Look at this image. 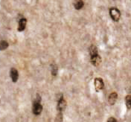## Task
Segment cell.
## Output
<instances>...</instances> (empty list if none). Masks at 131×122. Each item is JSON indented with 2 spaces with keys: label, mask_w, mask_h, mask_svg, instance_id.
Masks as SVG:
<instances>
[{
  "label": "cell",
  "mask_w": 131,
  "mask_h": 122,
  "mask_svg": "<svg viewBox=\"0 0 131 122\" xmlns=\"http://www.w3.org/2000/svg\"><path fill=\"white\" fill-rule=\"evenodd\" d=\"M41 98L39 95H37V98L33 104V108H32V112L35 115H39L42 113V106L40 104Z\"/></svg>",
  "instance_id": "1"
},
{
  "label": "cell",
  "mask_w": 131,
  "mask_h": 122,
  "mask_svg": "<svg viewBox=\"0 0 131 122\" xmlns=\"http://www.w3.org/2000/svg\"><path fill=\"white\" fill-rule=\"evenodd\" d=\"M110 15L113 19V20H114L115 22H118L120 19L121 13L118 9L116 8H112L110 9Z\"/></svg>",
  "instance_id": "2"
},
{
  "label": "cell",
  "mask_w": 131,
  "mask_h": 122,
  "mask_svg": "<svg viewBox=\"0 0 131 122\" xmlns=\"http://www.w3.org/2000/svg\"><path fill=\"white\" fill-rule=\"evenodd\" d=\"M66 107V102L64 100L63 96L61 95L60 98H58L57 100V112H60L63 113V111L64 110Z\"/></svg>",
  "instance_id": "3"
},
{
  "label": "cell",
  "mask_w": 131,
  "mask_h": 122,
  "mask_svg": "<svg viewBox=\"0 0 131 122\" xmlns=\"http://www.w3.org/2000/svg\"><path fill=\"white\" fill-rule=\"evenodd\" d=\"M94 85H95V89L96 92H99L102 90L104 87V83L101 78L97 77L94 80Z\"/></svg>",
  "instance_id": "4"
},
{
  "label": "cell",
  "mask_w": 131,
  "mask_h": 122,
  "mask_svg": "<svg viewBox=\"0 0 131 122\" xmlns=\"http://www.w3.org/2000/svg\"><path fill=\"white\" fill-rule=\"evenodd\" d=\"M90 62L94 66H98L101 63V57L99 54L90 57Z\"/></svg>",
  "instance_id": "5"
},
{
  "label": "cell",
  "mask_w": 131,
  "mask_h": 122,
  "mask_svg": "<svg viewBox=\"0 0 131 122\" xmlns=\"http://www.w3.org/2000/svg\"><path fill=\"white\" fill-rule=\"evenodd\" d=\"M10 76L12 81L14 83H16L17 81V80L19 78V73L15 68H11V69L10 71Z\"/></svg>",
  "instance_id": "6"
},
{
  "label": "cell",
  "mask_w": 131,
  "mask_h": 122,
  "mask_svg": "<svg viewBox=\"0 0 131 122\" xmlns=\"http://www.w3.org/2000/svg\"><path fill=\"white\" fill-rule=\"evenodd\" d=\"M118 98V95L116 92H112L108 98V102L110 104V105H114L117 101Z\"/></svg>",
  "instance_id": "7"
},
{
  "label": "cell",
  "mask_w": 131,
  "mask_h": 122,
  "mask_svg": "<svg viewBox=\"0 0 131 122\" xmlns=\"http://www.w3.org/2000/svg\"><path fill=\"white\" fill-rule=\"evenodd\" d=\"M27 24V19L25 18H22L19 21V25H18V31H24Z\"/></svg>",
  "instance_id": "8"
},
{
  "label": "cell",
  "mask_w": 131,
  "mask_h": 122,
  "mask_svg": "<svg viewBox=\"0 0 131 122\" xmlns=\"http://www.w3.org/2000/svg\"><path fill=\"white\" fill-rule=\"evenodd\" d=\"M89 51H90V57H92V56H95V55H97L98 54V49L94 45H92L90 47L89 49Z\"/></svg>",
  "instance_id": "9"
},
{
  "label": "cell",
  "mask_w": 131,
  "mask_h": 122,
  "mask_svg": "<svg viewBox=\"0 0 131 122\" xmlns=\"http://www.w3.org/2000/svg\"><path fill=\"white\" fill-rule=\"evenodd\" d=\"M74 6L76 10H81L83 7V0H75L74 3Z\"/></svg>",
  "instance_id": "10"
},
{
  "label": "cell",
  "mask_w": 131,
  "mask_h": 122,
  "mask_svg": "<svg viewBox=\"0 0 131 122\" xmlns=\"http://www.w3.org/2000/svg\"><path fill=\"white\" fill-rule=\"evenodd\" d=\"M57 72H58V68L57 65L55 63H52L51 64V75L55 77L57 76Z\"/></svg>",
  "instance_id": "11"
},
{
  "label": "cell",
  "mask_w": 131,
  "mask_h": 122,
  "mask_svg": "<svg viewBox=\"0 0 131 122\" xmlns=\"http://www.w3.org/2000/svg\"><path fill=\"white\" fill-rule=\"evenodd\" d=\"M125 104L127 108V109H131V95H127L125 97Z\"/></svg>",
  "instance_id": "12"
},
{
  "label": "cell",
  "mask_w": 131,
  "mask_h": 122,
  "mask_svg": "<svg viewBox=\"0 0 131 122\" xmlns=\"http://www.w3.org/2000/svg\"><path fill=\"white\" fill-rule=\"evenodd\" d=\"M8 47V43L6 41H1L0 42V51L5 50Z\"/></svg>",
  "instance_id": "13"
},
{
  "label": "cell",
  "mask_w": 131,
  "mask_h": 122,
  "mask_svg": "<svg viewBox=\"0 0 131 122\" xmlns=\"http://www.w3.org/2000/svg\"><path fill=\"white\" fill-rule=\"evenodd\" d=\"M63 121V113L57 112V117L55 119V122H62Z\"/></svg>",
  "instance_id": "14"
},
{
  "label": "cell",
  "mask_w": 131,
  "mask_h": 122,
  "mask_svg": "<svg viewBox=\"0 0 131 122\" xmlns=\"http://www.w3.org/2000/svg\"><path fill=\"white\" fill-rule=\"evenodd\" d=\"M107 122H118V121L115 118H113V117H110V118H108Z\"/></svg>",
  "instance_id": "15"
}]
</instances>
